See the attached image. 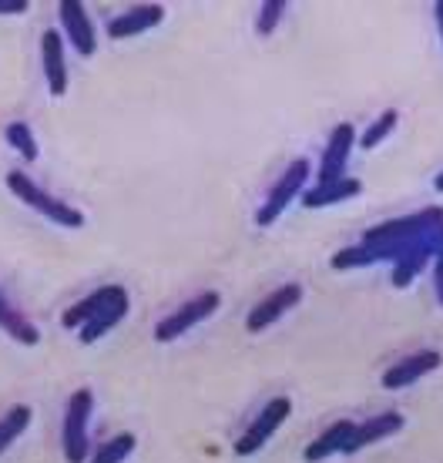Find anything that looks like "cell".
Masks as SVG:
<instances>
[{
	"mask_svg": "<svg viewBox=\"0 0 443 463\" xmlns=\"http://www.w3.org/2000/svg\"><path fill=\"white\" fill-rule=\"evenodd\" d=\"M41 58H44V78L47 91L61 98L68 91V61H64V41L58 31H44L41 34Z\"/></svg>",
	"mask_w": 443,
	"mask_h": 463,
	"instance_id": "obj_12",
	"label": "cell"
},
{
	"mask_svg": "<svg viewBox=\"0 0 443 463\" xmlns=\"http://www.w3.org/2000/svg\"><path fill=\"white\" fill-rule=\"evenodd\" d=\"M430 259H437V255H433L430 249H420V252H410V255H403L400 262H393V286H397V289H407L410 282L417 279V272H420Z\"/></svg>",
	"mask_w": 443,
	"mask_h": 463,
	"instance_id": "obj_19",
	"label": "cell"
},
{
	"mask_svg": "<svg viewBox=\"0 0 443 463\" xmlns=\"http://www.w3.org/2000/svg\"><path fill=\"white\" fill-rule=\"evenodd\" d=\"M7 141H11V148L21 155L24 162H34L37 158V141H34V131L24 125V121H14V125H7Z\"/></svg>",
	"mask_w": 443,
	"mask_h": 463,
	"instance_id": "obj_21",
	"label": "cell"
},
{
	"mask_svg": "<svg viewBox=\"0 0 443 463\" xmlns=\"http://www.w3.org/2000/svg\"><path fill=\"white\" fill-rule=\"evenodd\" d=\"M299 302H303V286L299 282H286L276 292H269L262 302H256V309L245 316V329L249 333H262V329H269V326L276 323V319H282Z\"/></svg>",
	"mask_w": 443,
	"mask_h": 463,
	"instance_id": "obj_6",
	"label": "cell"
},
{
	"mask_svg": "<svg viewBox=\"0 0 443 463\" xmlns=\"http://www.w3.org/2000/svg\"><path fill=\"white\" fill-rule=\"evenodd\" d=\"M58 14H61V27H64L68 41L74 44V51L81 58H91L94 51H98V37H94L91 21H88V11H84L78 0H61Z\"/></svg>",
	"mask_w": 443,
	"mask_h": 463,
	"instance_id": "obj_9",
	"label": "cell"
},
{
	"mask_svg": "<svg viewBox=\"0 0 443 463\" xmlns=\"http://www.w3.org/2000/svg\"><path fill=\"white\" fill-rule=\"evenodd\" d=\"M27 427H31V406L27 403L11 406V410L0 417V453L7 450V447H11V443L17 440Z\"/></svg>",
	"mask_w": 443,
	"mask_h": 463,
	"instance_id": "obj_18",
	"label": "cell"
},
{
	"mask_svg": "<svg viewBox=\"0 0 443 463\" xmlns=\"http://www.w3.org/2000/svg\"><path fill=\"white\" fill-rule=\"evenodd\" d=\"M94 393L88 386L74 390L64 410V430H61V447H64V460L84 463L88 460V420H91Z\"/></svg>",
	"mask_w": 443,
	"mask_h": 463,
	"instance_id": "obj_2",
	"label": "cell"
},
{
	"mask_svg": "<svg viewBox=\"0 0 443 463\" xmlns=\"http://www.w3.org/2000/svg\"><path fill=\"white\" fill-rule=\"evenodd\" d=\"M433 289H437V299L443 306V252L433 259Z\"/></svg>",
	"mask_w": 443,
	"mask_h": 463,
	"instance_id": "obj_24",
	"label": "cell"
},
{
	"mask_svg": "<svg viewBox=\"0 0 443 463\" xmlns=\"http://www.w3.org/2000/svg\"><path fill=\"white\" fill-rule=\"evenodd\" d=\"M443 363V356L437 349H420V353H410L397 363V366H390L383 373V386L386 390H403L410 383L423 380V376H430L437 366Z\"/></svg>",
	"mask_w": 443,
	"mask_h": 463,
	"instance_id": "obj_8",
	"label": "cell"
},
{
	"mask_svg": "<svg viewBox=\"0 0 443 463\" xmlns=\"http://www.w3.org/2000/svg\"><path fill=\"white\" fill-rule=\"evenodd\" d=\"M306 182H309V162L306 158H296V162L282 172V178L272 185V192H269V198L262 202V209L256 212V225L259 229H269L272 222L279 219L282 212L289 209L296 198L306 192Z\"/></svg>",
	"mask_w": 443,
	"mask_h": 463,
	"instance_id": "obj_3",
	"label": "cell"
},
{
	"mask_svg": "<svg viewBox=\"0 0 443 463\" xmlns=\"http://www.w3.org/2000/svg\"><path fill=\"white\" fill-rule=\"evenodd\" d=\"M353 145H356V128L350 121L333 128V135L326 141V151H323V165H319V185L326 182H339L346 178V162L353 155Z\"/></svg>",
	"mask_w": 443,
	"mask_h": 463,
	"instance_id": "obj_7",
	"label": "cell"
},
{
	"mask_svg": "<svg viewBox=\"0 0 443 463\" xmlns=\"http://www.w3.org/2000/svg\"><path fill=\"white\" fill-rule=\"evenodd\" d=\"M27 7V0H0V14H24Z\"/></svg>",
	"mask_w": 443,
	"mask_h": 463,
	"instance_id": "obj_25",
	"label": "cell"
},
{
	"mask_svg": "<svg viewBox=\"0 0 443 463\" xmlns=\"http://www.w3.org/2000/svg\"><path fill=\"white\" fill-rule=\"evenodd\" d=\"M353 430H356V423H353V420H336L333 427L323 430V433H319V437L306 447L303 460L306 463H323V460H329L333 453H343L346 440L353 437Z\"/></svg>",
	"mask_w": 443,
	"mask_h": 463,
	"instance_id": "obj_14",
	"label": "cell"
},
{
	"mask_svg": "<svg viewBox=\"0 0 443 463\" xmlns=\"http://www.w3.org/2000/svg\"><path fill=\"white\" fill-rule=\"evenodd\" d=\"M292 413V400L289 396H276V400H269L262 410H259V417L245 427V433L235 440V457H252L266 447L272 437H276V430L286 423V417Z\"/></svg>",
	"mask_w": 443,
	"mask_h": 463,
	"instance_id": "obj_5",
	"label": "cell"
},
{
	"mask_svg": "<svg viewBox=\"0 0 443 463\" xmlns=\"http://www.w3.org/2000/svg\"><path fill=\"white\" fill-rule=\"evenodd\" d=\"M7 188H11V195H17L24 205H31L34 212H41V215L51 219L54 225H64V229H81L84 225L81 209H74L68 202H61L58 195H51V192H44L41 185H34L24 172H7Z\"/></svg>",
	"mask_w": 443,
	"mask_h": 463,
	"instance_id": "obj_1",
	"label": "cell"
},
{
	"mask_svg": "<svg viewBox=\"0 0 443 463\" xmlns=\"http://www.w3.org/2000/svg\"><path fill=\"white\" fill-rule=\"evenodd\" d=\"M393 128H397V111H393V108H386L383 115L376 118L373 125H370V128H366V131H363V138H360V148L373 151L376 145H380V141H383L386 135H390V131H393Z\"/></svg>",
	"mask_w": 443,
	"mask_h": 463,
	"instance_id": "obj_22",
	"label": "cell"
},
{
	"mask_svg": "<svg viewBox=\"0 0 443 463\" xmlns=\"http://www.w3.org/2000/svg\"><path fill=\"white\" fill-rule=\"evenodd\" d=\"M125 316H128V289L121 286V292H118L115 299L108 302V306H101V309H98V313H94L81 329H78V339H81L84 346H88V343H98V339L108 336V333H111Z\"/></svg>",
	"mask_w": 443,
	"mask_h": 463,
	"instance_id": "obj_13",
	"label": "cell"
},
{
	"mask_svg": "<svg viewBox=\"0 0 443 463\" xmlns=\"http://www.w3.org/2000/svg\"><path fill=\"white\" fill-rule=\"evenodd\" d=\"M118 292H121V286H101V289H94L88 299H81L78 306H71L68 313L61 316V323L68 326V329H81V326L88 323L101 306H108V302L115 299Z\"/></svg>",
	"mask_w": 443,
	"mask_h": 463,
	"instance_id": "obj_17",
	"label": "cell"
},
{
	"mask_svg": "<svg viewBox=\"0 0 443 463\" xmlns=\"http://www.w3.org/2000/svg\"><path fill=\"white\" fill-rule=\"evenodd\" d=\"M219 306H222V296L212 289L195 296V299L182 302L175 313L165 316L162 323L155 326V339H158V343H172V339L185 336L188 329H195L199 323H205V319H212V316L219 313Z\"/></svg>",
	"mask_w": 443,
	"mask_h": 463,
	"instance_id": "obj_4",
	"label": "cell"
},
{
	"mask_svg": "<svg viewBox=\"0 0 443 463\" xmlns=\"http://www.w3.org/2000/svg\"><path fill=\"white\" fill-rule=\"evenodd\" d=\"M165 21V7L162 4H141V7H131L121 17H111L108 21V37L111 41H125V37L145 34Z\"/></svg>",
	"mask_w": 443,
	"mask_h": 463,
	"instance_id": "obj_10",
	"label": "cell"
},
{
	"mask_svg": "<svg viewBox=\"0 0 443 463\" xmlns=\"http://www.w3.org/2000/svg\"><path fill=\"white\" fill-rule=\"evenodd\" d=\"M363 182L360 178H339V182H326V185H316L309 192H303V205L306 209H326V205H336V202H346V198L360 195Z\"/></svg>",
	"mask_w": 443,
	"mask_h": 463,
	"instance_id": "obj_15",
	"label": "cell"
},
{
	"mask_svg": "<svg viewBox=\"0 0 443 463\" xmlns=\"http://www.w3.org/2000/svg\"><path fill=\"white\" fill-rule=\"evenodd\" d=\"M433 14H437V27H440V37H443V0L437 4V11Z\"/></svg>",
	"mask_w": 443,
	"mask_h": 463,
	"instance_id": "obj_26",
	"label": "cell"
},
{
	"mask_svg": "<svg viewBox=\"0 0 443 463\" xmlns=\"http://www.w3.org/2000/svg\"><path fill=\"white\" fill-rule=\"evenodd\" d=\"M403 427H407V420L400 417V413H393V410L376 413V417H370L366 423H356V430H353V437L346 440L343 453H356V450H363V447H370V443L386 440V437L400 433Z\"/></svg>",
	"mask_w": 443,
	"mask_h": 463,
	"instance_id": "obj_11",
	"label": "cell"
},
{
	"mask_svg": "<svg viewBox=\"0 0 443 463\" xmlns=\"http://www.w3.org/2000/svg\"><path fill=\"white\" fill-rule=\"evenodd\" d=\"M0 329L14 339V343H21V346H37L41 343V333H37V326L21 313V309H14V302L0 292Z\"/></svg>",
	"mask_w": 443,
	"mask_h": 463,
	"instance_id": "obj_16",
	"label": "cell"
},
{
	"mask_svg": "<svg viewBox=\"0 0 443 463\" xmlns=\"http://www.w3.org/2000/svg\"><path fill=\"white\" fill-rule=\"evenodd\" d=\"M433 188H437V192H443V175H437V182H433Z\"/></svg>",
	"mask_w": 443,
	"mask_h": 463,
	"instance_id": "obj_27",
	"label": "cell"
},
{
	"mask_svg": "<svg viewBox=\"0 0 443 463\" xmlns=\"http://www.w3.org/2000/svg\"><path fill=\"white\" fill-rule=\"evenodd\" d=\"M135 443H138L135 433H118L115 440H108L88 463H125L135 453Z\"/></svg>",
	"mask_w": 443,
	"mask_h": 463,
	"instance_id": "obj_20",
	"label": "cell"
},
{
	"mask_svg": "<svg viewBox=\"0 0 443 463\" xmlns=\"http://www.w3.org/2000/svg\"><path fill=\"white\" fill-rule=\"evenodd\" d=\"M286 7H289L286 0H266V4H262V11H259V21H256L259 34L262 37L272 34V31H276V24L282 21V14H286Z\"/></svg>",
	"mask_w": 443,
	"mask_h": 463,
	"instance_id": "obj_23",
	"label": "cell"
}]
</instances>
